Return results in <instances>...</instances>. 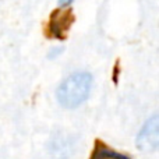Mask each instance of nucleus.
I'll return each mask as SVG.
<instances>
[{
  "instance_id": "f257e3e1",
  "label": "nucleus",
  "mask_w": 159,
  "mask_h": 159,
  "mask_svg": "<svg viewBox=\"0 0 159 159\" xmlns=\"http://www.w3.org/2000/svg\"><path fill=\"white\" fill-rule=\"evenodd\" d=\"M92 87V75L87 71L67 77L56 91L59 103L66 109H75L87 101Z\"/></svg>"
},
{
  "instance_id": "f03ea898",
  "label": "nucleus",
  "mask_w": 159,
  "mask_h": 159,
  "mask_svg": "<svg viewBox=\"0 0 159 159\" xmlns=\"http://www.w3.org/2000/svg\"><path fill=\"white\" fill-rule=\"evenodd\" d=\"M138 149L143 152H154L159 145V119L158 115H154L140 130L137 135Z\"/></svg>"
},
{
  "instance_id": "7ed1b4c3",
  "label": "nucleus",
  "mask_w": 159,
  "mask_h": 159,
  "mask_svg": "<svg viewBox=\"0 0 159 159\" xmlns=\"http://www.w3.org/2000/svg\"><path fill=\"white\" fill-rule=\"evenodd\" d=\"M73 21V17L70 11H57L55 16L52 17V22H50V31L55 34L56 36H63L64 32L70 28Z\"/></svg>"
},
{
  "instance_id": "20e7f679",
  "label": "nucleus",
  "mask_w": 159,
  "mask_h": 159,
  "mask_svg": "<svg viewBox=\"0 0 159 159\" xmlns=\"http://www.w3.org/2000/svg\"><path fill=\"white\" fill-rule=\"evenodd\" d=\"M91 159H129L126 155H121L119 152H115L107 148H98L93 152Z\"/></svg>"
},
{
  "instance_id": "39448f33",
  "label": "nucleus",
  "mask_w": 159,
  "mask_h": 159,
  "mask_svg": "<svg viewBox=\"0 0 159 159\" xmlns=\"http://www.w3.org/2000/svg\"><path fill=\"white\" fill-rule=\"evenodd\" d=\"M71 2H73V0H59V3H60V6H69Z\"/></svg>"
}]
</instances>
